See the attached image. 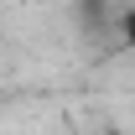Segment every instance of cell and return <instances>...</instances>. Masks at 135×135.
Masks as SVG:
<instances>
[{
    "instance_id": "1",
    "label": "cell",
    "mask_w": 135,
    "mask_h": 135,
    "mask_svg": "<svg viewBox=\"0 0 135 135\" xmlns=\"http://www.w3.org/2000/svg\"><path fill=\"white\" fill-rule=\"evenodd\" d=\"M114 26H119V36L135 47V5H130V11H119V16H114Z\"/></svg>"
}]
</instances>
